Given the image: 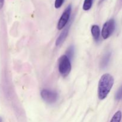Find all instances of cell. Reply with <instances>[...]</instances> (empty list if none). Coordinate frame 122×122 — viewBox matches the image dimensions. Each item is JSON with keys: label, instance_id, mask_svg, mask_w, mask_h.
<instances>
[{"label": "cell", "instance_id": "obj_1", "mask_svg": "<svg viewBox=\"0 0 122 122\" xmlns=\"http://www.w3.org/2000/svg\"><path fill=\"white\" fill-rule=\"evenodd\" d=\"M114 80L109 73L104 74L100 78L98 86V97L100 100H104L110 92Z\"/></svg>", "mask_w": 122, "mask_h": 122}, {"label": "cell", "instance_id": "obj_2", "mask_svg": "<svg viewBox=\"0 0 122 122\" xmlns=\"http://www.w3.org/2000/svg\"><path fill=\"white\" fill-rule=\"evenodd\" d=\"M70 60L66 55H63L58 60V70L63 77H66L71 71Z\"/></svg>", "mask_w": 122, "mask_h": 122}, {"label": "cell", "instance_id": "obj_3", "mask_svg": "<svg viewBox=\"0 0 122 122\" xmlns=\"http://www.w3.org/2000/svg\"><path fill=\"white\" fill-rule=\"evenodd\" d=\"M116 27V22L114 19H110L109 20L106 21L103 25V27L102 29V37L103 39H106L109 38L113 32L115 30Z\"/></svg>", "mask_w": 122, "mask_h": 122}, {"label": "cell", "instance_id": "obj_4", "mask_svg": "<svg viewBox=\"0 0 122 122\" xmlns=\"http://www.w3.org/2000/svg\"><path fill=\"white\" fill-rule=\"evenodd\" d=\"M41 96L45 102L52 104L57 101L58 95V94L54 91L43 89L41 92Z\"/></svg>", "mask_w": 122, "mask_h": 122}, {"label": "cell", "instance_id": "obj_5", "mask_svg": "<svg viewBox=\"0 0 122 122\" xmlns=\"http://www.w3.org/2000/svg\"><path fill=\"white\" fill-rule=\"evenodd\" d=\"M71 11V5H69L67 6L66 8L64 10V12L62 14L60 18L58 20V24H57V28L58 30H61L64 28L67 25L70 19V14Z\"/></svg>", "mask_w": 122, "mask_h": 122}, {"label": "cell", "instance_id": "obj_6", "mask_svg": "<svg viewBox=\"0 0 122 122\" xmlns=\"http://www.w3.org/2000/svg\"><path fill=\"white\" fill-rule=\"evenodd\" d=\"M69 29H70V27L69 26H67V27H66L64 30L61 32V33L60 34V35L58 36V38L56 40V44L57 46H60L61 44H62L63 43V42L65 41V39H66L67 36L68 34H69Z\"/></svg>", "mask_w": 122, "mask_h": 122}, {"label": "cell", "instance_id": "obj_7", "mask_svg": "<svg viewBox=\"0 0 122 122\" xmlns=\"http://www.w3.org/2000/svg\"><path fill=\"white\" fill-rule=\"evenodd\" d=\"M91 33L95 41H98L100 36V29L98 25H94L91 27Z\"/></svg>", "mask_w": 122, "mask_h": 122}, {"label": "cell", "instance_id": "obj_8", "mask_svg": "<svg viewBox=\"0 0 122 122\" xmlns=\"http://www.w3.org/2000/svg\"><path fill=\"white\" fill-rule=\"evenodd\" d=\"M110 58L111 52H107V53L104 56L102 60H101V63H100V66H101V68H105L107 65H108V63H109L110 61Z\"/></svg>", "mask_w": 122, "mask_h": 122}, {"label": "cell", "instance_id": "obj_9", "mask_svg": "<svg viewBox=\"0 0 122 122\" xmlns=\"http://www.w3.org/2000/svg\"><path fill=\"white\" fill-rule=\"evenodd\" d=\"M122 113L121 111H117L112 117L110 122H120L122 120Z\"/></svg>", "mask_w": 122, "mask_h": 122}, {"label": "cell", "instance_id": "obj_10", "mask_svg": "<svg viewBox=\"0 0 122 122\" xmlns=\"http://www.w3.org/2000/svg\"><path fill=\"white\" fill-rule=\"evenodd\" d=\"M94 0H85L83 4V10L85 11H88L91 8L92 6Z\"/></svg>", "mask_w": 122, "mask_h": 122}, {"label": "cell", "instance_id": "obj_11", "mask_svg": "<svg viewBox=\"0 0 122 122\" xmlns=\"http://www.w3.org/2000/svg\"><path fill=\"white\" fill-rule=\"evenodd\" d=\"M74 54H75V48H74V46H73V45H71V46H69V47L68 48V49L66 51V56L69 57V59L70 60L73 58V57L74 56Z\"/></svg>", "mask_w": 122, "mask_h": 122}, {"label": "cell", "instance_id": "obj_12", "mask_svg": "<svg viewBox=\"0 0 122 122\" xmlns=\"http://www.w3.org/2000/svg\"><path fill=\"white\" fill-rule=\"evenodd\" d=\"M115 99L116 100H122V85L119 88V89L117 91L115 95Z\"/></svg>", "mask_w": 122, "mask_h": 122}, {"label": "cell", "instance_id": "obj_13", "mask_svg": "<svg viewBox=\"0 0 122 122\" xmlns=\"http://www.w3.org/2000/svg\"><path fill=\"white\" fill-rule=\"evenodd\" d=\"M64 2V0H56L55 1V8L58 9V8H60L61 7L62 5L63 4Z\"/></svg>", "mask_w": 122, "mask_h": 122}, {"label": "cell", "instance_id": "obj_14", "mask_svg": "<svg viewBox=\"0 0 122 122\" xmlns=\"http://www.w3.org/2000/svg\"><path fill=\"white\" fill-rule=\"evenodd\" d=\"M4 4V0H0V10L3 7Z\"/></svg>", "mask_w": 122, "mask_h": 122}, {"label": "cell", "instance_id": "obj_15", "mask_svg": "<svg viewBox=\"0 0 122 122\" xmlns=\"http://www.w3.org/2000/svg\"><path fill=\"white\" fill-rule=\"evenodd\" d=\"M104 1V0H100V1H99V4H101V3H102V2H103Z\"/></svg>", "mask_w": 122, "mask_h": 122}, {"label": "cell", "instance_id": "obj_16", "mask_svg": "<svg viewBox=\"0 0 122 122\" xmlns=\"http://www.w3.org/2000/svg\"><path fill=\"white\" fill-rule=\"evenodd\" d=\"M2 119H1V118L0 117V122H2Z\"/></svg>", "mask_w": 122, "mask_h": 122}]
</instances>
